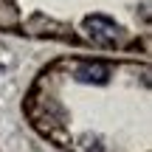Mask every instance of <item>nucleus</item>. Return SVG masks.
Listing matches in <instances>:
<instances>
[{"label": "nucleus", "instance_id": "nucleus-1", "mask_svg": "<svg viewBox=\"0 0 152 152\" xmlns=\"http://www.w3.org/2000/svg\"><path fill=\"white\" fill-rule=\"evenodd\" d=\"M85 28L90 31V37L96 39V42H113L115 39V31H118V26H115L113 20H107V17L102 14H93L85 20Z\"/></svg>", "mask_w": 152, "mask_h": 152}, {"label": "nucleus", "instance_id": "nucleus-2", "mask_svg": "<svg viewBox=\"0 0 152 152\" xmlns=\"http://www.w3.org/2000/svg\"><path fill=\"white\" fill-rule=\"evenodd\" d=\"M107 76H110V71L104 65H82L76 71V79L79 82H96V85H104Z\"/></svg>", "mask_w": 152, "mask_h": 152}]
</instances>
